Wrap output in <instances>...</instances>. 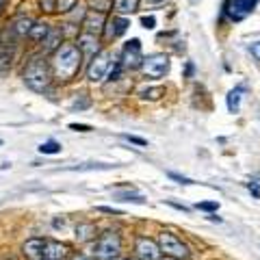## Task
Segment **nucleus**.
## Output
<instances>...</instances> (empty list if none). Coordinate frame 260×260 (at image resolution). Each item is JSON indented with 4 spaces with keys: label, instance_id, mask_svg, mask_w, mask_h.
<instances>
[{
    "label": "nucleus",
    "instance_id": "1",
    "mask_svg": "<svg viewBox=\"0 0 260 260\" xmlns=\"http://www.w3.org/2000/svg\"><path fill=\"white\" fill-rule=\"evenodd\" d=\"M54 72L61 80L74 78V74L80 68V50L72 44H63L59 50L54 52Z\"/></svg>",
    "mask_w": 260,
    "mask_h": 260
},
{
    "label": "nucleus",
    "instance_id": "2",
    "mask_svg": "<svg viewBox=\"0 0 260 260\" xmlns=\"http://www.w3.org/2000/svg\"><path fill=\"white\" fill-rule=\"evenodd\" d=\"M24 83H26L32 91H44L50 83V70L44 59H32L28 63L26 72H24Z\"/></svg>",
    "mask_w": 260,
    "mask_h": 260
},
{
    "label": "nucleus",
    "instance_id": "3",
    "mask_svg": "<svg viewBox=\"0 0 260 260\" xmlns=\"http://www.w3.org/2000/svg\"><path fill=\"white\" fill-rule=\"evenodd\" d=\"M158 247H160V254H165L167 258H174V260L189 258V247H186L184 243L172 232H160L158 234Z\"/></svg>",
    "mask_w": 260,
    "mask_h": 260
},
{
    "label": "nucleus",
    "instance_id": "4",
    "mask_svg": "<svg viewBox=\"0 0 260 260\" xmlns=\"http://www.w3.org/2000/svg\"><path fill=\"white\" fill-rule=\"evenodd\" d=\"M119 251H121V239L119 234L115 232H107L102 234L95 243V260H113V258H119Z\"/></svg>",
    "mask_w": 260,
    "mask_h": 260
},
{
    "label": "nucleus",
    "instance_id": "5",
    "mask_svg": "<svg viewBox=\"0 0 260 260\" xmlns=\"http://www.w3.org/2000/svg\"><path fill=\"white\" fill-rule=\"evenodd\" d=\"M141 65H143L145 76H150V78H160V76L167 74V70H169V59H167V54H150L148 59L141 61Z\"/></svg>",
    "mask_w": 260,
    "mask_h": 260
},
{
    "label": "nucleus",
    "instance_id": "6",
    "mask_svg": "<svg viewBox=\"0 0 260 260\" xmlns=\"http://www.w3.org/2000/svg\"><path fill=\"white\" fill-rule=\"evenodd\" d=\"M109 68H111V54H109V52H98V54L93 56L91 65H89V70H87L89 80H93V83L102 80L104 74L109 72Z\"/></svg>",
    "mask_w": 260,
    "mask_h": 260
},
{
    "label": "nucleus",
    "instance_id": "7",
    "mask_svg": "<svg viewBox=\"0 0 260 260\" xmlns=\"http://www.w3.org/2000/svg\"><path fill=\"white\" fill-rule=\"evenodd\" d=\"M137 256H139V260H160L158 243L148 237H139L137 239Z\"/></svg>",
    "mask_w": 260,
    "mask_h": 260
},
{
    "label": "nucleus",
    "instance_id": "8",
    "mask_svg": "<svg viewBox=\"0 0 260 260\" xmlns=\"http://www.w3.org/2000/svg\"><path fill=\"white\" fill-rule=\"evenodd\" d=\"M258 0H232L230 7H228V13H230L232 20H243L256 9Z\"/></svg>",
    "mask_w": 260,
    "mask_h": 260
},
{
    "label": "nucleus",
    "instance_id": "9",
    "mask_svg": "<svg viewBox=\"0 0 260 260\" xmlns=\"http://www.w3.org/2000/svg\"><path fill=\"white\" fill-rule=\"evenodd\" d=\"M143 59H141V42L139 39H133L128 42V46L124 48V68H137Z\"/></svg>",
    "mask_w": 260,
    "mask_h": 260
},
{
    "label": "nucleus",
    "instance_id": "10",
    "mask_svg": "<svg viewBox=\"0 0 260 260\" xmlns=\"http://www.w3.org/2000/svg\"><path fill=\"white\" fill-rule=\"evenodd\" d=\"M44 245L46 239H28L22 247V254L28 260H44Z\"/></svg>",
    "mask_w": 260,
    "mask_h": 260
},
{
    "label": "nucleus",
    "instance_id": "11",
    "mask_svg": "<svg viewBox=\"0 0 260 260\" xmlns=\"http://www.w3.org/2000/svg\"><path fill=\"white\" fill-rule=\"evenodd\" d=\"M68 256V247L59 241H46L44 245V260H63Z\"/></svg>",
    "mask_w": 260,
    "mask_h": 260
},
{
    "label": "nucleus",
    "instance_id": "12",
    "mask_svg": "<svg viewBox=\"0 0 260 260\" xmlns=\"http://www.w3.org/2000/svg\"><path fill=\"white\" fill-rule=\"evenodd\" d=\"M243 93H245V85H239V87H234L230 93H228V111L230 113H239L241 109V98Z\"/></svg>",
    "mask_w": 260,
    "mask_h": 260
},
{
    "label": "nucleus",
    "instance_id": "13",
    "mask_svg": "<svg viewBox=\"0 0 260 260\" xmlns=\"http://www.w3.org/2000/svg\"><path fill=\"white\" fill-rule=\"evenodd\" d=\"M78 50H83L87 54H95L98 52V39H95V35H91V32L80 35L78 37Z\"/></svg>",
    "mask_w": 260,
    "mask_h": 260
},
{
    "label": "nucleus",
    "instance_id": "14",
    "mask_svg": "<svg viewBox=\"0 0 260 260\" xmlns=\"http://www.w3.org/2000/svg\"><path fill=\"white\" fill-rule=\"evenodd\" d=\"M109 30H107V37H119L121 32H126V28H128V20H124V18H113L111 20V24H109Z\"/></svg>",
    "mask_w": 260,
    "mask_h": 260
},
{
    "label": "nucleus",
    "instance_id": "15",
    "mask_svg": "<svg viewBox=\"0 0 260 260\" xmlns=\"http://www.w3.org/2000/svg\"><path fill=\"white\" fill-rule=\"evenodd\" d=\"M137 5H139V0H113V7L117 13H133Z\"/></svg>",
    "mask_w": 260,
    "mask_h": 260
},
{
    "label": "nucleus",
    "instance_id": "16",
    "mask_svg": "<svg viewBox=\"0 0 260 260\" xmlns=\"http://www.w3.org/2000/svg\"><path fill=\"white\" fill-rule=\"evenodd\" d=\"M93 234H95V228H93L91 223H80V225L76 228V239H78L80 243L93 239Z\"/></svg>",
    "mask_w": 260,
    "mask_h": 260
},
{
    "label": "nucleus",
    "instance_id": "17",
    "mask_svg": "<svg viewBox=\"0 0 260 260\" xmlns=\"http://www.w3.org/2000/svg\"><path fill=\"white\" fill-rule=\"evenodd\" d=\"M111 167H117V165H107V162H85V165H76V167H70L72 172H93V169H111Z\"/></svg>",
    "mask_w": 260,
    "mask_h": 260
},
{
    "label": "nucleus",
    "instance_id": "18",
    "mask_svg": "<svg viewBox=\"0 0 260 260\" xmlns=\"http://www.w3.org/2000/svg\"><path fill=\"white\" fill-rule=\"evenodd\" d=\"M48 24H32V28H30V32L28 35L35 39V42H42V39H46V35H48Z\"/></svg>",
    "mask_w": 260,
    "mask_h": 260
},
{
    "label": "nucleus",
    "instance_id": "19",
    "mask_svg": "<svg viewBox=\"0 0 260 260\" xmlns=\"http://www.w3.org/2000/svg\"><path fill=\"white\" fill-rule=\"evenodd\" d=\"M30 28H32V22L28 18H20L13 22V30L18 32V35H26V32H30Z\"/></svg>",
    "mask_w": 260,
    "mask_h": 260
},
{
    "label": "nucleus",
    "instance_id": "20",
    "mask_svg": "<svg viewBox=\"0 0 260 260\" xmlns=\"http://www.w3.org/2000/svg\"><path fill=\"white\" fill-rule=\"evenodd\" d=\"M39 152H42V154H59L61 152V143L54 141V139L44 141L42 145H39Z\"/></svg>",
    "mask_w": 260,
    "mask_h": 260
},
{
    "label": "nucleus",
    "instance_id": "21",
    "mask_svg": "<svg viewBox=\"0 0 260 260\" xmlns=\"http://www.w3.org/2000/svg\"><path fill=\"white\" fill-rule=\"evenodd\" d=\"M117 200H119V202H135V204H145V198H143V195H139V193H130V191H126V193H117Z\"/></svg>",
    "mask_w": 260,
    "mask_h": 260
},
{
    "label": "nucleus",
    "instance_id": "22",
    "mask_svg": "<svg viewBox=\"0 0 260 260\" xmlns=\"http://www.w3.org/2000/svg\"><path fill=\"white\" fill-rule=\"evenodd\" d=\"M9 68H11V52L7 50V48H3V50H0V74L9 72Z\"/></svg>",
    "mask_w": 260,
    "mask_h": 260
},
{
    "label": "nucleus",
    "instance_id": "23",
    "mask_svg": "<svg viewBox=\"0 0 260 260\" xmlns=\"http://www.w3.org/2000/svg\"><path fill=\"white\" fill-rule=\"evenodd\" d=\"M46 37H48V39H46V48H48V50H52V48L59 46L56 42H59V37H61V30H48Z\"/></svg>",
    "mask_w": 260,
    "mask_h": 260
},
{
    "label": "nucleus",
    "instance_id": "24",
    "mask_svg": "<svg viewBox=\"0 0 260 260\" xmlns=\"http://www.w3.org/2000/svg\"><path fill=\"white\" fill-rule=\"evenodd\" d=\"M102 22H104V15H102V13H91V15H89V20H87L85 24L93 30V28H100V26H102Z\"/></svg>",
    "mask_w": 260,
    "mask_h": 260
},
{
    "label": "nucleus",
    "instance_id": "25",
    "mask_svg": "<svg viewBox=\"0 0 260 260\" xmlns=\"http://www.w3.org/2000/svg\"><path fill=\"white\" fill-rule=\"evenodd\" d=\"M198 208L200 210H206V213H213V210L219 208V204H217V202H200Z\"/></svg>",
    "mask_w": 260,
    "mask_h": 260
},
{
    "label": "nucleus",
    "instance_id": "26",
    "mask_svg": "<svg viewBox=\"0 0 260 260\" xmlns=\"http://www.w3.org/2000/svg\"><path fill=\"white\" fill-rule=\"evenodd\" d=\"M169 178H172V180H176L178 184H195L191 178H184V176H180V174H174V172H169Z\"/></svg>",
    "mask_w": 260,
    "mask_h": 260
},
{
    "label": "nucleus",
    "instance_id": "27",
    "mask_svg": "<svg viewBox=\"0 0 260 260\" xmlns=\"http://www.w3.org/2000/svg\"><path fill=\"white\" fill-rule=\"evenodd\" d=\"M143 98H152V100H156V98L162 95V89H145V91H141Z\"/></svg>",
    "mask_w": 260,
    "mask_h": 260
},
{
    "label": "nucleus",
    "instance_id": "28",
    "mask_svg": "<svg viewBox=\"0 0 260 260\" xmlns=\"http://www.w3.org/2000/svg\"><path fill=\"white\" fill-rule=\"evenodd\" d=\"M124 139H126V141H130V143H137V145H141V148H143V145H148V141H145V139H141V137H135V135H124Z\"/></svg>",
    "mask_w": 260,
    "mask_h": 260
},
{
    "label": "nucleus",
    "instance_id": "29",
    "mask_svg": "<svg viewBox=\"0 0 260 260\" xmlns=\"http://www.w3.org/2000/svg\"><path fill=\"white\" fill-rule=\"evenodd\" d=\"M70 130H76V133H89L91 126H87V124H70Z\"/></svg>",
    "mask_w": 260,
    "mask_h": 260
},
{
    "label": "nucleus",
    "instance_id": "30",
    "mask_svg": "<svg viewBox=\"0 0 260 260\" xmlns=\"http://www.w3.org/2000/svg\"><path fill=\"white\" fill-rule=\"evenodd\" d=\"M141 24H143L145 28H150V30H152L154 26H156V20H154L152 15H150V18H148V15H145V18H141Z\"/></svg>",
    "mask_w": 260,
    "mask_h": 260
},
{
    "label": "nucleus",
    "instance_id": "31",
    "mask_svg": "<svg viewBox=\"0 0 260 260\" xmlns=\"http://www.w3.org/2000/svg\"><path fill=\"white\" fill-rule=\"evenodd\" d=\"M143 3H145V7H148V9H156V7L165 5L167 0H143Z\"/></svg>",
    "mask_w": 260,
    "mask_h": 260
},
{
    "label": "nucleus",
    "instance_id": "32",
    "mask_svg": "<svg viewBox=\"0 0 260 260\" xmlns=\"http://www.w3.org/2000/svg\"><path fill=\"white\" fill-rule=\"evenodd\" d=\"M72 5H74V0H59V9L61 11H68Z\"/></svg>",
    "mask_w": 260,
    "mask_h": 260
},
{
    "label": "nucleus",
    "instance_id": "33",
    "mask_svg": "<svg viewBox=\"0 0 260 260\" xmlns=\"http://www.w3.org/2000/svg\"><path fill=\"white\" fill-rule=\"evenodd\" d=\"M251 54L256 56V59L260 61V42H256V44H251Z\"/></svg>",
    "mask_w": 260,
    "mask_h": 260
},
{
    "label": "nucleus",
    "instance_id": "34",
    "mask_svg": "<svg viewBox=\"0 0 260 260\" xmlns=\"http://www.w3.org/2000/svg\"><path fill=\"white\" fill-rule=\"evenodd\" d=\"M249 191L254 193V198H260V186L256 182H249Z\"/></svg>",
    "mask_w": 260,
    "mask_h": 260
},
{
    "label": "nucleus",
    "instance_id": "35",
    "mask_svg": "<svg viewBox=\"0 0 260 260\" xmlns=\"http://www.w3.org/2000/svg\"><path fill=\"white\" fill-rule=\"evenodd\" d=\"M98 210H100V213H113V215H121L119 210H113V208H107V206H100Z\"/></svg>",
    "mask_w": 260,
    "mask_h": 260
},
{
    "label": "nucleus",
    "instance_id": "36",
    "mask_svg": "<svg viewBox=\"0 0 260 260\" xmlns=\"http://www.w3.org/2000/svg\"><path fill=\"white\" fill-rule=\"evenodd\" d=\"M74 260H95V258H91V256H78V258H74Z\"/></svg>",
    "mask_w": 260,
    "mask_h": 260
},
{
    "label": "nucleus",
    "instance_id": "37",
    "mask_svg": "<svg viewBox=\"0 0 260 260\" xmlns=\"http://www.w3.org/2000/svg\"><path fill=\"white\" fill-rule=\"evenodd\" d=\"M3 5H5V0H0V11H3Z\"/></svg>",
    "mask_w": 260,
    "mask_h": 260
},
{
    "label": "nucleus",
    "instance_id": "38",
    "mask_svg": "<svg viewBox=\"0 0 260 260\" xmlns=\"http://www.w3.org/2000/svg\"><path fill=\"white\" fill-rule=\"evenodd\" d=\"M160 260H174V258H160Z\"/></svg>",
    "mask_w": 260,
    "mask_h": 260
},
{
    "label": "nucleus",
    "instance_id": "39",
    "mask_svg": "<svg viewBox=\"0 0 260 260\" xmlns=\"http://www.w3.org/2000/svg\"><path fill=\"white\" fill-rule=\"evenodd\" d=\"M113 260H126V258H113Z\"/></svg>",
    "mask_w": 260,
    "mask_h": 260
},
{
    "label": "nucleus",
    "instance_id": "40",
    "mask_svg": "<svg viewBox=\"0 0 260 260\" xmlns=\"http://www.w3.org/2000/svg\"><path fill=\"white\" fill-rule=\"evenodd\" d=\"M0 145H3V139H0Z\"/></svg>",
    "mask_w": 260,
    "mask_h": 260
}]
</instances>
